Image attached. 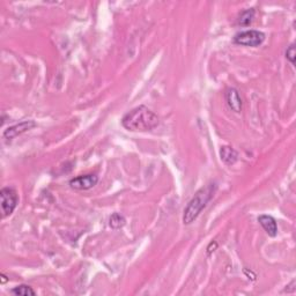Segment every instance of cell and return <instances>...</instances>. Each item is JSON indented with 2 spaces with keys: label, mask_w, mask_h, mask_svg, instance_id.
<instances>
[{
  "label": "cell",
  "mask_w": 296,
  "mask_h": 296,
  "mask_svg": "<svg viewBox=\"0 0 296 296\" xmlns=\"http://www.w3.org/2000/svg\"><path fill=\"white\" fill-rule=\"evenodd\" d=\"M159 116L145 106L137 107L129 111L122 119V125L132 132L152 131L159 125Z\"/></svg>",
  "instance_id": "cell-1"
},
{
  "label": "cell",
  "mask_w": 296,
  "mask_h": 296,
  "mask_svg": "<svg viewBox=\"0 0 296 296\" xmlns=\"http://www.w3.org/2000/svg\"><path fill=\"white\" fill-rule=\"evenodd\" d=\"M218 186L215 183H211L206 186L202 187V189L197 191L192 197V199L190 200L187 206L184 209L183 214V223L184 224H190L199 217L200 213L203 212V209L207 206V204L211 202V199L214 196L215 191H217Z\"/></svg>",
  "instance_id": "cell-2"
},
{
  "label": "cell",
  "mask_w": 296,
  "mask_h": 296,
  "mask_svg": "<svg viewBox=\"0 0 296 296\" xmlns=\"http://www.w3.org/2000/svg\"><path fill=\"white\" fill-rule=\"evenodd\" d=\"M0 198H1L2 218H6L11 215L17 208L18 203V193L13 187H4L0 191Z\"/></svg>",
  "instance_id": "cell-3"
},
{
  "label": "cell",
  "mask_w": 296,
  "mask_h": 296,
  "mask_svg": "<svg viewBox=\"0 0 296 296\" xmlns=\"http://www.w3.org/2000/svg\"><path fill=\"white\" fill-rule=\"evenodd\" d=\"M265 35L264 33L258 32V30H245V32H240L236 34L234 37V42L236 44L244 45V46H255L260 45L264 42Z\"/></svg>",
  "instance_id": "cell-4"
},
{
  "label": "cell",
  "mask_w": 296,
  "mask_h": 296,
  "mask_svg": "<svg viewBox=\"0 0 296 296\" xmlns=\"http://www.w3.org/2000/svg\"><path fill=\"white\" fill-rule=\"evenodd\" d=\"M98 177L96 175H80L70 181V186L74 190H89L97 184Z\"/></svg>",
  "instance_id": "cell-5"
},
{
  "label": "cell",
  "mask_w": 296,
  "mask_h": 296,
  "mask_svg": "<svg viewBox=\"0 0 296 296\" xmlns=\"http://www.w3.org/2000/svg\"><path fill=\"white\" fill-rule=\"evenodd\" d=\"M35 126L36 124L33 122V120H24V122H21L17 125H13L11 126V128L6 129L2 137L7 139V140H12V139H14L15 137H18V135L24 133V132L29 131L30 129L35 128Z\"/></svg>",
  "instance_id": "cell-6"
},
{
  "label": "cell",
  "mask_w": 296,
  "mask_h": 296,
  "mask_svg": "<svg viewBox=\"0 0 296 296\" xmlns=\"http://www.w3.org/2000/svg\"><path fill=\"white\" fill-rule=\"evenodd\" d=\"M226 100L229 108L235 112H240L242 110V100H240V92L235 88H229L226 92Z\"/></svg>",
  "instance_id": "cell-7"
},
{
  "label": "cell",
  "mask_w": 296,
  "mask_h": 296,
  "mask_svg": "<svg viewBox=\"0 0 296 296\" xmlns=\"http://www.w3.org/2000/svg\"><path fill=\"white\" fill-rule=\"evenodd\" d=\"M259 223L264 228V230L268 234V236L276 237L278 234V226L276 219L271 217V215H260L258 218Z\"/></svg>",
  "instance_id": "cell-8"
},
{
  "label": "cell",
  "mask_w": 296,
  "mask_h": 296,
  "mask_svg": "<svg viewBox=\"0 0 296 296\" xmlns=\"http://www.w3.org/2000/svg\"><path fill=\"white\" fill-rule=\"evenodd\" d=\"M220 156L222 161L226 163V165L231 166L237 161L239 154H237V152L234 149V148H231L229 146H223L221 147L220 149Z\"/></svg>",
  "instance_id": "cell-9"
},
{
  "label": "cell",
  "mask_w": 296,
  "mask_h": 296,
  "mask_svg": "<svg viewBox=\"0 0 296 296\" xmlns=\"http://www.w3.org/2000/svg\"><path fill=\"white\" fill-rule=\"evenodd\" d=\"M255 13L256 12L254 8L246 9V11L242 12V13L240 14L239 18H237V23H239L240 26H249V24H251L252 21H254Z\"/></svg>",
  "instance_id": "cell-10"
},
{
  "label": "cell",
  "mask_w": 296,
  "mask_h": 296,
  "mask_svg": "<svg viewBox=\"0 0 296 296\" xmlns=\"http://www.w3.org/2000/svg\"><path fill=\"white\" fill-rule=\"evenodd\" d=\"M125 218L123 217L122 214H119V213H113L109 219L110 227L113 228V229H119V228H122L125 224Z\"/></svg>",
  "instance_id": "cell-11"
},
{
  "label": "cell",
  "mask_w": 296,
  "mask_h": 296,
  "mask_svg": "<svg viewBox=\"0 0 296 296\" xmlns=\"http://www.w3.org/2000/svg\"><path fill=\"white\" fill-rule=\"evenodd\" d=\"M12 294L18 295V296H34L36 293L30 286L21 285V286H18V287H15V288L12 289Z\"/></svg>",
  "instance_id": "cell-12"
},
{
  "label": "cell",
  "mask_w": 296,
  "mask_h": 296,
  "mask_svg": "<svg viewBox=\"0 0 296 296\" xmlns=\"http://www.w3.org/2000/svg\"><path fill=\"white\" fill-rule=\"evenodd\" d=\"M286 58L291 63L294 65L295 64V44L289 45V48L286 50Z\"/></svg>",
  "instance_id": "cell-13"
},
{
  "label": "cell",
  "mask_w": 296,
  "mask_h": 296,
  "mask_svg": "<svg viewBox=\"0 0 296 296\" xmlns=\"http://www.w3.org/2000/svg\"><path fill=\"white\" fill-rule=\"evenodd\" d=\"M6 281H7V279H6V277L4 276V274H1V283H5Z\"/></svg>",
  "instance_id": "cell-14"
}]
</instances>
